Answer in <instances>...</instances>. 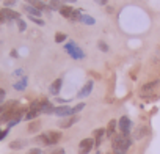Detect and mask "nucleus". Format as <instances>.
<instances>
[{
	"label": "nucleus",
	"mask_w": 160,
	"mask_h": 154,
	"mask_svg": "<svg viewBox=\"0 0 160 154\" xmlns=\"http://www.w3.org/2000/svg\"><path fill=\"white\" fill-rule=\"evenodd\" d=\"M80 22L85 24V25H94L96 24V19L93 16H88V14H82V18H80Z\"/></svg>",
	"instance_id": "f3484780"
},
{
	"label": "nucleus",
	"mask_w": 160,
	"mask_h": 154,
	"mask_svg": "<svg viewBox=\"0 0 160 154\" xmlns=\"http://www.w3.org/2000/svg\"><path fill=\"white\" fill-rule=\"evenodd\" d=\"M5 110H7V109H5V105H0V115H2Z\"/></svg>",
	"instance_id": "e433bc0d"
},
{
	"label": "nucleus",
	"mask_w": 160,
	"mask_h": 154,
	"mask_svg": "<svg viewBox=\"0 0 160 154\" xmlns=\"http://www.w3.org/2000/svg\"><path fill=\"white\" fill-rule=\"evenodd\" d=\"M116 126H118V121H115V120H112L110 123H108V126H107V135L112 138V135H115V131H116Z\"/></svg>",
	"instance_id": "dca6fc26"
},
{
	"label": "nucleus",
	"mask_w": 160,
	"mask_h": 154,
	"mask_svg": "<svg viewBox=\"0 0 160 154\" xmlns=\"http://www.w3.org/2000/svg\"><path fill=\"white\" fill-rule=\"evenodd\" d=\"M132 145V138H129L127 135H115L113 138V154H127V149Z\"/></svg>",
	"instance_id": "f257e3e1"
},
{
	"label": "nucleus",
	"mask_w": 160,
	"mask_h": 154,
	"mask_svg": "<svg viewBox=\"0 0 160 154\" xmlns=\"http://www.w3.org/2000/svg\"><path fill=\"white\" fill-rule=\"evenodd\" d=\"M157 85V82H151V84H146L143 88H141V93H148V91H151V90H154V87Z\"/></svg>",
	"instance_id": "5701e85b"
},
{
	"label": "nucleus",
	"mask_w": 160,
	"mask_h": 154,
	"mask_svg": "<svg viewBox=\"0 0 160 154\" xmlns=\"http://www.w3.org/2000/svg\"><path fill=\"white\" fill-rule=\"evenodd\" d=\"M77 121H78V116H77V115H72V116L61 118V121L58 123V126H60L61 129H69V127H71V126H74Z\"/></svg>",
	"instance_id": "0eeeda50"
},
{
	"label": "nucleus",
	"mask_w": 160,
	"mask_h": 154,
	"mask_svg": "<svg viewBox=\"0 0 160 154\" xmlns=\"http://www.w3.org/2000/svg\"><path fill=\"white\" fill-rule=\"evenodd\" d=\"M24 11H25L28 16H36V18H39V16L42 14V11H39L38 8H35L33 5H25V7H24Z\"/></svg>",
	"instance_id": "ddd939ff"
},
{
	"label": "nucleus",
	"mask_w": 160,
	"mask_h": 154,
	"mask_svg": "<svg viewBox=\"0 0 160 154\" xmlns=\"http://www.w3.org/2000/svg\"><path fill=\"white\" fill-rule=\"evenodd\" d=\"M13 87H14V90H18V91L25 90V87H27V77H22V79H21L19 82H16Z\"/></svg>",
	"instance_id": "aec40b11"
},
{
	"label": "nucleus",
	"mask_w": 160,
	"mask_h": 154,
	"mask_svg": "<svg viewBox=\"0 0 160 154\" xmlns=\"http://www.w3.org/2000/svg\"><path fill=\"white\" fill-rule=\"evenodd\" d=\"M61 87H63V79H57V80H53V84H52V85H50V88H49L50 95L58 96V93H60Z\"/></svg>",
	"instance_id": "1a4fd4ad"
},
{
	"label": "nucleus",
	"mask_w": 160,
	"mask_h": 154,
	"mask_svg": "<svg viewBox=\"0 0 160 154\" xmlns=\"http://www.w3.org/2000/svg\"><path fill=\"white\" fill-rule=\"evenodd\" d=\"M50 154H64V149H63V148H58V149H55V151H52Z\"/></svg>",
	"instance_id": "72a5a7b5"
},
{
	"label": "nucleus",
	"mask_w": 160,
	"mask_h": 154,
	"mask_svg": "<svg viewBox=\"0 0 160 154\" xmlns=\"http://www.w3.org/2000/svg\"><path fill=\"white\" fill-rule=\"evenodd\" d=\"M148 134H149V127L143 126V127H140V129H138V132H135L133 138H135V140H140V138H143V137H144V135H148Z\"/></svg>",
	"instance_id": "a211bd4d"
},
{
	"label": "nucleus",
	"mask_w": 160,
	"mask_h": 154,
	"mask_svg": "<svg viewBox=\"0 0 160 154\" xmlns=\"http://www.w3.org/2000/svg\"><path fill=\"white\" fill-rule=\"evenodd\" d=\"M47 137H49V143H50V146H52V145H57V143L61 140V132L50 131V132H47Z\"/></svg>",
	"instance_id": "9b49d317"
},
{
	"label": "nucleus",
	"mask_w": 160,
	"mask_h": 154,
	"mask_svg": "<svg viewBox=\"0 0 160 154\" xmlns=\"http://www.w3.org/2000/svg\"><path fill=\"white\" fill-rule=\"evenodd\" d=\"M60 14L63 16V18H66V19H72V14H74V8H71L69 5H63L61 8H60Z\"/></svg>",
	"instance_id": "f8f14e48"
},
{
	"label": "nucleus",
	"mask_w": 160,
	"mask_h": 154,
	"mask_svg": "<svg viewBox=\"0 0 160 154\" xmlns=\"http://www.w3.org/2000/svg\"><path fill=\"white\" fill-rule=\"evenodd\" d=\"M0 21H3V18H2V14H0Z\"/></svg>",
	"instance_id": "a19ab883"
},
{
	"label": "nucleus",
	"mask_w": 160,
	"mask_h": 154,
	"mask_svg": "<svg viewBox=\"0 0 160 154\" xmlns=\"http://www.w3.org/2000/svg\"><path fill=\"white\" fill-rule=\"evenodd\" d=\"M16 2L18 0H3V5H5V8H10V7L16 5Z\"/></svg>",
	"instance_id": "c756f323"
},
{
	"label": "nucleus",
	"mask_w": 160,
	"mask_h": 154,
	"mask_svg": "<svg viewBox=\"0 0 160 154\" xmlns=\"http://www.w3.org/2000/svg\"><path fill=\"white\" fill-rule=\"evenodd\" d=\"M63 2H64V3H75L77 0H63Z\"/></svg>",
	"instance_id": "c9c22d12"
},
{
	"label": "nucleus",
	"mask_w": 160,
	"mask_h": 154,
	"mask_svg": "<svg viewBox=\"0 0 160 154\" xmlns=\"http://www.w3.org/2000/svg\"><path fill=\"white\" fill-rule=\"evenodd\" d=\"M63 41H66V35H64V33H61V32H58V33L55 35V43L61 44Z\"/></svg>",
	"instance_id": "393cba45"
},
{
	"label": "nucleus",
	"mask_w": 160,
	"mask_h": 154,
	"mask_svg": "<svg viewBox=\"0 0 160 154\" xmlns=\"http://www.w3.org/2000/svg\"><path fill=\"white\" fill-rule=\"evenodd\" d=\"M118 127H119V131H121V134L122 135H130V131H132V121H130V118H127V116H121L119 118V121H118Z\"/></svg>",
	"instance_id": "7ed1b4c3"
},
{
	"label": "nucleus",
	"mask_w": 160,
	"mask_h": 154,
	"mask_svg": "<svg viewBox=\"0 0 160 154\" xmlns=\"http://www.w3.org/2000/svg\"><path fill=\"white\" fill-rule=\"evenodd\" d=\"M41 112L42 113H55V107H53V104L52 102H49V101H41Z\"/></svg>",
	"instance_id": "9d476101"
},
{
	"label": "nucleus",
	"mask_w": 160,
	"mask_h": 154,
	"mask_svg": "<svg viewBox=\"0 0 160 154\" xmlns=\"http://www.w3.org/2000/svg\"><path fill=\"white\" fill-rule=\"evenodd\" d=\"M35 140H36L38 143L44 145V146H50V143H49V137H47V132H46V134H41V135H38Z\"/></svg>",
	"instance_id": "412c9836"
},
{
	"label": "nucleus",
	"mask_w": 160,
	"mask_h": 154,
	"mask_svg": "<svg viewBox=\"0 0 160 154\" xmlns=\"http://www.w3.org/2000/svg\"><path fill=\"white\" fill-rule=\"evenodd\" d=\"M107 13H113V8L112 7H107Z\"/></svg>",
	"instance_id": "58836bf2"
},
{
	"label": "nucleus",
	"mask_w": 160,
	"mask_h": 154,
	"mask_svg": "<svg viewBox=\"0 0 160 154\" xmlns=\"http://www.w3.org/2000/svg\"><path fill=\"white\" fill-rule=\"evenodd\" d=\"M22 72H24V71H22V69H18V71H16V72H14V74H16V75H22Z\"/></svg>",
	"instance_id": "4c0bfd02"
},
{
	"label": "nucleus",
	"mask_w": 160,
	"mask_h": 154,
	"mask_svg": "<svg viewBox=\"0 0 160 154\" xmlns=\"http://www.w3.org/2000/svg\"><path fill=\"white\" fill-rule=\"evenodd\" d=\"M18 28H19V32H25L27 30V24H25L24 19H18Z\"/></svg>",
	"instance_id": "a878e982"
},
{
	"label": "nucleus",
	"mask_w": 160,
	"mask_h": 154,
	"mask_svg": "<svg viewBox=\"0 0 160 154\" xmlns=\"http://www.w3.org/2000/svg\"><path fill=\"white\" fill-rule=\"evenodd\" d=\"M0 14H2L3 21H18L21 19V14L14 10H10V8H3V10H0Z\"/></svg>",
	"instance_id": "39448f33"
},
{
	"label": "nucleus",
	"mask_w": 160,
	"mask_h": 154,
	"mask_svg": "<svg viewBox=\"0 0 160 154\" xmlns=\"http://www.w3.org/2000/svg\"><path fill=\"white\" fill-rule=\"evenodd\" d=\"M64 50H66L74 60H82V58H85V52L80 49L74 41H69L68 44H64Z\"/></svg>",
	"instance_id": "f03ea898"
},
{
	"label": "nucleus",
	"mask_w": 160,
	"mask_h": 154,
	"mask_svg": "<svg viewBox=\"0 0 160 154\" xmlns=\"http://www.w3.org/2000/svg\"><path fill=\"white\" fill-rule=\"evenodd\" d=\"M55 115L60 118H66V116H72L74 110L69 105H60V107H55Z\"/></svg>",
	"instance_id": "423d86ee"
},
{
	"label": "nucleus",
	"mask_w": 160,
	"mask_h": 154,
	"mask_svg": "<svg viewBox=\"0 0 160 154\" xmlns=\"http://www.w3.org/2000/svg\"><path fill=\"white\" fill-rule=\"evenodd\" d=\"M94 2H96L98 5H107V2H108V0H94Z\"/></svg>",
	"instance_id": "f704fd0d"
},
{
	"label": "nucleus",
	"mask_w": 160,
	"mask_h": 154,
	"mask_svg": "<svg viewBox=\"0 0 160 154\" xmlns=\"http://www.w3.org/2000/svg\"><path fill=\"white\" fill-rule=\"evenodd\" d=\"M28 18H30V21H33L36 25H41V27L44 25V21H42V19H39V18H36V16H28Z\"/></svg>",
	"instance_id": "c85d7f7f"
},
{
	"label": "nucleus",
	"mask_w": 160,
	"mask_h": 154,
	"mask_svg": "<svg viewBox=\"0 0 160 154\" xmlns=\"http://www.w3.org/2000/svg\"><path fill=\"white\" fill-rule=\"evenodd\" d=\"M5 96H7V91H5L3 88H0V104L5 101Z\"/></svg>",
	"instance_id": "7c9ffc66"
},
{
	"label": "nucleus",
	"mask_w": 160,
	"mask_h": 154,
	"mask_svg": "<svg viewBox=\"0 0 160 154\" xmlns=\"http://www.w3.org/2000/svg\"><path fill=\"white\" fill-rule=\"evenodd\" d=\"M94 146V138H83L78 143V154H88Z\"/></svg>",
	"instance_id": "20e7f679"
},
{
	"label": "nucleus",
	"mask_w": 160,
	"mask_h": 154,
	"mask_svg": "<svg viewBox=\"0 0 160 154\" xmlns=\"http://www.w3.org/2000/svg\"><path fill=\"white\" fill-rule=\"evenodd\" d=\"M25 145H27L25 140H14V141L10 143V148H11V149H22Z\"/></svg>",
	"instance_id": "6ab92c4d"
},
{
	"label": "nucleus",
	"mask_w": 160,
	"mask_h": 154,
	"mask_svg": "<svg viewBox=\"0 0 160 154\" xmlns=\"http://www.w3.org/2000/svg\"><path fill=\"white\" fill-rule=\"evenodd\" d=\"M98 47H99L102 52H108V44H107L105 41H99V43H98Z\"/></svg>",
	"instance_id": "cd10ccee"
},
{
	"label": "nucleus",
	"mask_w": 160,
	"mask_h": 154,
	"mask_svg": "<svg viewBox=\"0 0 160 154\" xmlns=\"http://www.w3.org/2000/svg\"><path fill=\"white\" fill-rule=\"evenodd\" d=\"M91 91H93V80H88V82L83 85V88L78 91L77 98H78V99H83V98L90 96V95H91Z\"/></svg>",
	"instance_id": "6e6552de"
},
{
	"label": "nucleus",
	"mask_w": 160,
	"mask_h": 154,
	"mask_svg": "<svg viewBox=\"0 0 160 154\" xmlns=\"http://www.w3.org/2000/svg\"><path fill=\"white\" fill-rule=\"evenodd\" d=\"M30 5H33V7H35V8H38L39 11H44V10H47V8H49L44 2H41V0H33V2H32Z\"/></svg>",
	"instance_id": "4be33fe9"
},
{
	"label": "nucleus",
	"mask_w": 160,
	"mask_h": 154,
	"mask_svg": "<svg viewBox=\"0 0 160 154\" xmlns=\"http://www.w3.org/2000/svg\"><path fill=\"white\" fill-rule=\"evenodd\" d=\"M83 109H85V102H78L77 105H74V107H72V110H74V115H77L78 112H82Z\"/></svg>",
	"instance_id": "b1692460"
},
{
	"label": "nucleus",
	"mask_w": 160,
	"mask_h": 154,
	"mask_svg": "<svg viewBox=\"0 0 160 154\" xmlns=\"http://www.w3.org/2000/svg\"><path fill=\"white\" fill-rule=\"evenodd\" d=\"M64 5L63 0H49V10H57L60 11V8Z\"/></svg>",
	"instance_id": "2eb2a0df"
},
{
	"label": "nucleus",
	"mask_w": 160,
	"mask_h": 154,
	"mask_svg": "<svg viewBox=\"0 0 160 154\" xmlns=\"http://www.w3.org/2000/svg\"><path fill=\"white\" fill-rule=\"evenodd\" d=\"M7 135H8V129H5V131H0V140L5 138Z\"/></svg>",
	"instance_id": "473e14b6"
},
{
	"label": "nucleus",
	"mask_w": 160,
	"mask_h": 154,
	"mask_svg": "<svg viewBox=\"0 0 160 154\" xmlns=\"http://www.w3.org/2000/svg\"><path fill=\"white\" fill-rule=\"evenodd\" d=\"M27 154H42V151H41L39 148H33V149H30Z\"/></svg>",
	"instance_id": "2f4dec72"
},
{
	"label": "nucleus",
	"mask_w": 160,
	"mask_h": 154,
	"mask_svg": "<svg viewBox=\"0 0 160 154\" xmlns=\"http://www.w3.org/2000/svg\"><path fill=\"white\" fill-rule=\"evenodd\" d=\"M25 2H27V3H32V2H33V0H25Z\"/></svg>",
	"instance_id": "ea45409f"
},
{
	"label": "nucleus",
	"mask_w": 160,
	"mask_h": 154,
	"mask_svg": "<svg viewBox=\"0 0 160 154\" xmlns=\"http://www.w3.org/2000/svg\"><path fill=\"white\" fill-rule=\"evenodd\" d=\"M105 134H107V131L102 129V127L94 131V145H96L98 148H99V145H101V141H102V137H104Z\"/></svg>",
	"instance_id": "4468645a"
},
{
	"label": "nucleus",
	"mask_w": 160,
	"mask_h": 154,
	"mask_svg": "<svg viewBox=\"0 0 160 154\" xmlns=\"http://www.w3.org/2000/svg\"><path fill=\"white\" fill-rule=\"evenodd\" d=\"M39 121H35V123H30V126H28V132H36L38 129H39Z\"/></svg>",
	"instance_id": "bb28decb"
}]
</instances>
